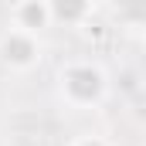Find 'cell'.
<instances>
[{
	"label": "cell",
	"instance_id": "6da1fadb",
	"mask_svg": "<svg viewBox=\"0 0 146 146\" xmlns=\"http://www.w3.org/2000/svg\"><path fill=\"white\" fill-rule=\"evenodd\" d=\"M58 95L68 109L92 112L109 95V75L92 58H72L58 68Z\"/></svg>",
	"mask_w": 146,
	"mask_h": 146
},
{
	"label": "cell",
	"instance_id": "7a4b0ae2",
	"mask_svg": "<svg viewBox=\"0 0 146 146\" xmlns=\"http://www.w3.org/2000/svg\"><path fill=\"white\" fill-rule=\"evenodd\" d=\"M44 58V44L37 34H27V31H17V27H3L0 31V65L10 68V72H34Z\"/></svg>",
	"mask_w": 146,
	"mask_h": 146
},
{
	"label": "cell",
	"instance_id": "3957f363",
	"mask_svg": "<svg viewBox=\"0 0 146 146\" xmlns=\"http://www.w3.org/2000/svg\"><path fill=\"white\" fill-rule=\"evenodd\" d=\"M7 24L27 34H41L44 27H51V3L48 0H21L7 7Z\"/></svg>",
	"mask_w": 146,
	"mask_h": 146
},
{
	"label": "cell",
	"instance_id": "277c9868",
	"mask_svg": "<svg viewBox=\"0 0 146 146\" xmlns=\"http://www.w3.org/2000/svg\"><path fill=\"white\" fill-rule=\"evenodd\" d=\"M68 146H109V143H106L102 136H92V133H85V136H75Z\"/></svg>",
	"mask_w": 146,
	"mask_h": 146
}]
</instances>
